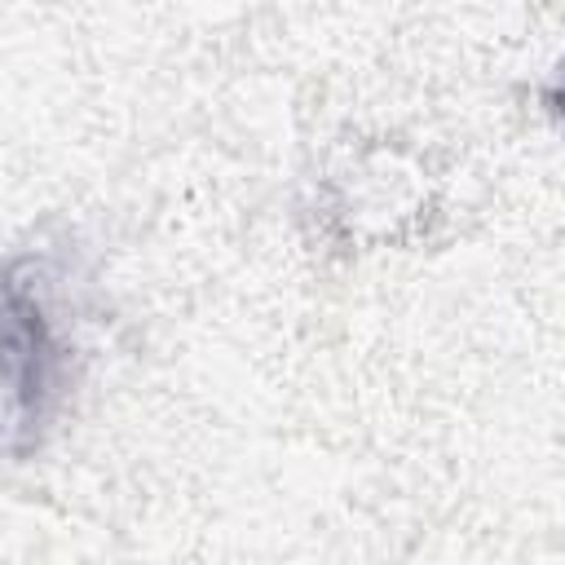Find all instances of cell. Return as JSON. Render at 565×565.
I'll return each mask as SVG.
<instances>
[{
  "mask_svg": "<svg viewBox=\"0 0 565 565\" xmlns=\"http://www.w3.org/2000/svg\"><path fill=\"white\" fill-rule=\"evenodd\" d=\"M79 256L35 234L0 260V459H31L79 375Z\"/></svg>",
  "mask_w": 565,
  "mask_h": 565,
  "instance_id": "1",
  "label": "cell"
}]
</instances>
